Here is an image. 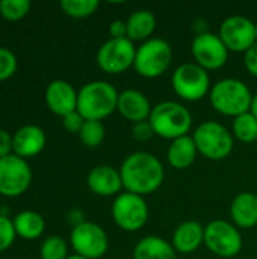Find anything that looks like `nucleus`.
<instances>
[{"label": "nucleus", "instance_id": "1", "mask_svg": "<svg viewBox=\"0 0 257 259\" xmlns=\"http://www.w3.org/2000/svg\"><path fill=\"white\" fill-rule=\"evenodd\" d=\"M123 188L127 193L147 196L155 193L164 182V165L155 155L148 152L130 153L120 167Z\"/></svg>", "mask_w": 257, "mask_h": 259}, {"label": "nucleus", "instance_id": "2", "mask_svg": "<svg viewBox=\"0 0 257 259\" xmlns=\"http://www.w3.org/2000/svg\"><path fill=\"white\" fill-rule=\"evenodd\" d=\"M118 91L106 80L85 83L77 94V111L85 120L101 121L117 111Z\"/></svg>", "mask_w": 257, "mask_h": 259}, {"label": "nucleus", "instance_id": "3", "mask_svg": "<svg viewBox=\"0 0 257 259\" xmlns=\"http://www.w3.org/2000/svg\"><path fill=\"white\" fill-rule=\"evenodd\" d=\"M148 121L156 135L170 141L186 137L192 127V115L188 108L173 100H165L153 106Z\"/></svg>", "mask_w": 257, "mask_h": 259}, {"label": "nucleus", "instance_id": "4", "mask_svg": "<svg viewBox=\"0 0 257 259\" xmlns=\"http://www.w3.org/2000/svg\"><path fill=\"white\" fill-rule=\"evenodd\" d=\"M209 100L217 112L235 118L250 111L253 94L242 80L227 77L212 85Z\"/></svg>", "mask_w": 257, "mask_h": 259}, {"label": "nucleus", "instance_id": "5", "mask_svg": "<svg viewBox=\"0 0 257 259\" xmlns=\"http://www.w3.org/2000/svg\"><path fill=\"white\" fill-rule=\"evenodd\" d=\"M171 61L173 49L170 42L162 38H150L136 47L133 68L145 79H156L170 68Z\"/></svg>", "mask_w": 257, "mask_h": 259}, {"label": "nucleus", "instance_id": "6", "mask_svg": "<svg viewBox=\"0 0 257 259\" xmlns=\"http://www.w3.org/2000/svg\"><path fill=\"white\" fill-rule=\"evenodd\" d=\"M198 153L211 161L226 159L233 150V134L218 121H203L194 131Z\"/></svg>", "mask_w": 257, "mask_h": 259}, {"label": "nucleus", "instance_id": "7", "mask_svg": "<svg viewBox=\"0 0 257 259\" xmlns=\"http://www.w3.org/2000/svg\"><path fill=\"white\" fill-rule=\"evenodd\" d=\"M174 93L186 102H198L211 93V77L208 70L195 62L180 64L171 77Z\"/></svg>", "mask_w": 257, "mask_h": 259}, {"label": "nucleus", "instance_id": "8", "mask_svg": "<svg viewBox=\"0 0 257 259\" xmlns=\"http://www.w3.org/2000/svg\"><path fill=\"white\" fill-rule=\"evenodd\" d=\"M112 219L126 232H135L145 226L148 220V205L142 196L120 193L112 203Z\"/></svg>", "mask_w": 257, "mask_h": 259}, {"label": "nucleus", "instance_id": "9", "mask_svg": "<svg viewBox=\"0 0 257 259\" xmlns=\"http://www.w3.org/2000/svg\"><path fill=\"white\" fill-rule=\"evenodd\" d=\"M204 246L220 258H233L242 250V235L226 220H214L204 228Z\"/></svg>", "mask_w": 257, "mask_h": 259}, {"label": "nucleus", "instance_id": "10", "mask_svg": "<svg viewBox=\"0 0 257 259\" xmlns=\"http://www.w3.org/2000/svg\"><path fill=\"white\" fill-rule=\"evenodd\" d=\"M136 47L129 38H109L97 52V65L109 74H118L133 67Z\"/></svg>", "mask_w": 257, "mask_h": 259}, {"label": "nucleus", "instance_id": "11", "mask_svg": "<svg viewBox=\"0 0 257 259\" xmlns=\"http://www.w3.org/2000/svg\"><path fill=\"white\" fill-rule=\"evenodd\" d=\"M71 247L76 255L88 259H98L106 255L109 249V238L105 229L92 222H85L73 228L70 235Z\"/></svg>", "mask_w": 257, "mask_h": 259}, {"label": "nucleus", "instance_id": "12", "mask_svg": "<svg viewBox=\"0 0 257 259\" xmlns=\"http://www.w3.org/2000/svg\"><path fill=\"white\" fill-rule=\"evenodd\" d=\"M32 182V170L26 159L9 155L0 159V194L5 197H18Z\"/></svg>", "mask_w": 257, "mask_h": 259}, {"label": "nucleus", "instance_id": "13", "mask_svg": "<svg viewBox=\"0 0 257 259\" xmlns=\"http://www.w3.org/2000/svg\"><path fill=\"white\" fill-rule=\"evenodd\" d=\"M220 38L229 52L245 53L257 42L256 23L244 15L227 17L220 26Z\"/></svg>", "mask_w": 257, "mask_h": 259}, {"label": "nucleus", "instance_id": "14", "mask_svg": "<svg viewBox=\"0 0 257 259\" xmlns=\"http://www.w3.org/2000/svg\"><path fill=\"white\" fill-rule=\"evenodd\" d=\"M191 52L195 59V64H198L208 71L223 68L230 53L220 35L212 32L195 35L191 44Z\"/></svg>", "mask_w": 257, "mask_h": 259}, {"label": "nucleus", "instance_id": "15", "mask_svg": "<svg viewBox=\"0 0 257 259\" xmlns=\"http://www.w3.org/2000/svg\"><path fill=\"white\" fill-rule=\"evenodd\" d=\"M77 94L79 91H76L70 82L56 79L47 85L44 97H45L47 108L53 114L59 117H65L77 111Z\"/></svg>", "mask_w": 257, "mask_h": 259}, {"label": "nucleus", "instance_id": "16", "mask_svg": "<svg viewBox=\"0 0 257 259\" xmlns=\"http://www.w3.org/2000/svg\"><path fill=\"white\" fill-rule=\"evenodd\" d=\"M88 188L100 196V197H111L118 196L123 190V179L120 170L112 165H97L94 167L86 178Z\"/></svg>", "mask_w": 257, "mask_h": 259}, {"label": "nucleus", "instance_id": "17", "mask_svg": "<svg viewBox=\"0 0 257 259\" xmlns=\"http://www.w3.org/2000/svg\"><path fill=\"white\" fill-rule=\"evenodd\" d=\"M151 109L153 108L147 96L138 90H124L118 94L117 111L123 118L132 121L133 124L148 120Z\"/></svg>", "mask_w": 257, "mask_h": 259}, {"label": "nucleus", "instance_id": "18", "mask_svg": "<svg viewBox=\"0 0 257 259\" xmlns=\"http://www.w3.org/2000/svg\"><path fill=\"white\" fill-rule=\"evenodd\" d=\"M45 134L39 126L26 124L12 135L14 155L27 159L39 155L45 147Z\"/></svg>", "mask_w": 257, "mask_h": 259}, {"label": "nucleus", "instance_id": "19", "mask_svg": "<svg viewBox=\"0 0 257 259\" xmlns=\"http://www.w3.org/2000/svg\"><path fill=\"white\" fill-rule=\"evenodd\" d=\"M171 244L177 253H192L204 244V228L194 220L183 222L176 228Z\"/></svg>", "mask_w": 257, "mask_h": 259}, {"label": "nucleus", "instance_id": "20", "mask_svg": "<svg viewBox=\"0 0 257 259\" xmlns=\"http://www.w3.org/2000/svg\"><path fill=\"white\" fill-rule=\"evenodd\" d=\"M230 217L233 225L250 229L257 225V196L254 193H239L230 205Z\"/></svg>", "mask_w": 257, "mask_h": 259}, {"label": "nucleus", "instance_id": "21", "mask_svg": "<svg viewBox=\"0 0 257 259\" xmlns=\"http://www.w3.org/2000/svg\"><path fill=\"white\" fill-rule=\"evenodd\" d=\"M133 259H177V252L170 241L156 235H148L136 243Z\"/></svg>", "mask_w": 257, "mask_h": 259}, {"label": "nucleus", "instance_id": "22", "mask_svg": "<svg viewBox=\"0 0 257 259\" xmlns=\"http://www.w3.org/2000/svg\"><path fill=\"white\" fill-rule=\"evenodd\" d=\"M197 153L198 150L194 143V138L191 135H186L171 141L167 150V159L173 168L185 170L195 162Z\"/></svg>", "mask_w": 257, "mask_h": 259}, {"label": "nucleus", "instance_id": "23", "mask_svg": "<svg viewBox=\"0 0 257 259\" xmlns=\"http://www.w3.org/2000/svg\"><path fill=\"white\" fill-rule=\"evenodd\" d=\"M127 38L130 41H147L156 29V17L151 11L138 9L129 15L126 20Z\"/></svg>", "mask_w": 257, "mask_h": 259}, {"label": "nucleus", "instance_id": "24", "mask_svg": "<svg viewBox=\"0 0 257 259\" xmlns=\"http://www.w3.org/2000/svg\"><path fill=\"white\" fill-rule=\"evenodd\" d=\"M12 222L17 237H21L23 240H36L44 234L45 229L42 215L35 211H23L17 214Z\"/></svg>", "mask_w": 257, "mask_h": 259}, {"label": "nucleus", "instance_id": "25", "mask_svg": "<svg viewBox=\"0 0 257 259\" xmlns=\"http://www.w3.org/2000/svg\"><path fill=\"white\" fill-rule=\"evenodd\" d=\"M232 132L241 143H254L257 140V118L248 111L233 118Z\"/></svg>", "mask_w": 257, "mask_h": 259}, {"label": "nucleus", "instance_id": "26", "mask_svg": "<svg viewBox=\"0 0 257 259\" xmlns=\"http://www.w3.org/2000/svg\"><path fill=\"white\" fill-rule=\"evenodd\" d=\"M105 135H106V131H105L103 123L95 121V120H85V123L79 132V138H80L82 144L89 149L98 147L103 143Z\"/></svg>", "mask_w": 257, "mask_h": 259}, {"label": "nucleus", "instance_id": "27", "mask_svg": "<svg viewBox=\"0 0 257 259\" xmlns=\"http://www.w3.org/2000/svg\"><path fill=\"white\" fill-rule=\"evenodd\" d=\"M100 3L97 0H62L61 9L71 18H86L91 17Z\"/></svg>", "mask_w": 257, "mask_h": 259}, {"label": "nucleus", "instance_id": "28", "mask_svg": "<svg viewBox=\"0 0 257 259\" xmlns=\"http://www.w3.org/2000/svg\"><path fill=\"white\" fill-rule=\"evenodd\" d=\"M30 11L29 0H2L0 15L8 21H18L24 18Z\"/></svg>", "mask_w": 257, "mask_h": 259}, {"label": "nucleus", "instance_id": "29", "mask_svg": "<svg viewBox=\"0 0 257 259\" xmlns=\"http://www.w3.org/2000/svg\"><path fill=\"white\" fill-rule=\"evenodd\" d=\"M39 253H41V259H67L70 256L67 241L58 235L45 238Z\"/></svg>", "mask_w": 257, "mask_h": 259}, {"label": "nucleus", "instance_id": "30", "mask_svg": "<svg viewBox=\"0 0 257 259\" xmlns=\"http://www.w3.org/2000/svg\"><path fill=\"white\" fill-rule=\"evenodd\" d=\"M18 61L14 52L6 47H0V82L8 80L17 71Z\"/></svg>", "mask_w": 257, "mask_h": 259}, {"label": "nucleus", "instance_id": "31", "mask_svg": "<svg viewBox=\"0 0 257 259\" xmlns=\"http://www.w3.org/2000/svg\"><path fill=\"white\" fill-rule=\"evenodd\" d=\"M17 232L14 228V222L8 219V215H0V252L8 250L15 241Z\"/></svg>", "mask_w": 257, "mask_h": 259}, {"label": "nucleus", "instance_id": "32", "mask_svg": "<svg viewBox=\"0 0 257 259\" xmlns=\"http://www.w3.org/2000/svg\"><path fill=\"white\" fill-rule=\"evenodd\" d=\"M155 129L151 126V123L148 120L145 121H139V123H135L132 126V137L136 140V141H150L153 137H155Z\"/></svg>", "mask_w": 257, "mask_h": 259}, {"label": "nucleus", "instance_id": "33", "mask_svg": "<svg viewBox=\"0 0 257 259\" xmlns=\"http://www.w3.org/2000/svg\"><path fill=\"white\" fill-rule=\"evenodd\" d=\"M85 123V118L79 114V111H74L65 117H62V124H64V129L71 132V134H79L82 126Z\"/></svg>", "mask_w": 257, "mask_h": 259}, {"label": "nucleus", "instance_id": "34", "mask_svg": "<svg viewBox=\"0 0 257 259\" xmlns=\"http://www.w3.org/2000/svg\"><path fill=\"white\" fill-rule=\"evenodd\" d=\"M244 64L247 71L257 77V42L244 53Z\"/></svg>", "mask_w": 257, "mask_h": 259}, {"label": "nucleus", "instance_id": "35", "mask_svg": "<svg viewBox=\"0 0 257 259\" xmlns=\"http://www.w3.org/2000/svg\"><path fill=\"white\" fill-rule=\"evenodd\" d=\"M14 153V146H12V135L5 131L0 129V159L6 158L9 155Z\"/></svg>", "mask_w": 257, "mask_h": 259}, {"label": "nucleus", "instance_id": "36", "mask_svg": "<svg viewBox=\"0 0 257 259\" xmlns=\"http://www.w3.org/2000/svg\"><path fill=\"white\" fill-rule=\"evenodd\" d=\"M111 38H127V24L124 20H114L109 24Z\"/></svg>", "mask_w": 257, "mask_h": 259}, {"label": "nucleus", "instance_id": "37", "mask_svg": "<svg viewBox=\"0 0 257 259\" xmlns=\"http://www.w3.org/2000/svg\"><path fill=\"white\" fill-rule=\"evenodd\" d=\"M67 220H68V223H70L73 228H76V226H79V225H82V223L86 222V220H85V214H83V211H80V209H71V211L68 212V215H67Z\"/></svg>", "mask_w": 257, "mask_h": 259}, {"label": "nucleus", "instance_id": "38", "mask_svg": "<svg viewBox=\"0 0 257 259\" xmlns=\"http://www.w3.org/2000/svg\"><path fill=\"white\" fill-rule=\"evenodd\" d=\"M250 112L257 118V94L253 96V100H251V106H250Z\"/></svg>", "mask_w": 257, "mask_h": 259}, {"label": "nucleus", "instance_id": "39", "mask_svg": "<svg viewBox=\"0 0 257 259\" xmlns=\"http://www.w3.org/2000/svg\"><path fill=\"white\" fill-rule=\"evenodd\" d=\"M67 259H88V258H83V256H80V255H70Z\"/></svg>", "mask_w": 257, "mask_h": 259}, {"label": "nucleus", "instance_id": "40", "mask_svg": "<svg viewBox=\"0 0 257 259\" xmlns=\"http://www.w3.org/2000/svg\"><path fill=\"white\" fill-rule=\"evenodd\" d=\"M256 36H257V24H256Z\"/></svg>", "mask_w": 257, "mask_h": 259}]
</instances>
